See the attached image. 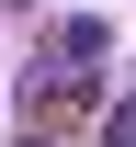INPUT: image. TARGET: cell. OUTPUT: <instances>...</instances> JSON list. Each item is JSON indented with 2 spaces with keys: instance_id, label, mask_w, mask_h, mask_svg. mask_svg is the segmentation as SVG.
I'll use <instances>...</instances> for the list:
<instances>
[{
  "instance_id": "1",
  "label": "cell",
  "mask_w": 136,
  "mask_h": 147,
  "mask_svg": "<svg viewBox=\"0 0 136 147\" xmlns=\"http://www.w3.org/2000/svg\"><path fill=\"white\" fill-rule=\"evenodd\" d=\"M91 136H102V147H136V102H114V113H102Z\"/></svg>"
},
{
  "instance_id": "2",
  "label": "cell",
  "mask_w": 136,
  "mask_h": 147,
  "mask_svg": "<svg viewBox=\"0 0 136 147\" xmlns=\"http://www.w3.org/2000/svg\"><path fill=\"white\" fill-rule=\"evenodd\" d=\"M12 147H57V136H12Z\"/></svg>"
}]
</instances>
